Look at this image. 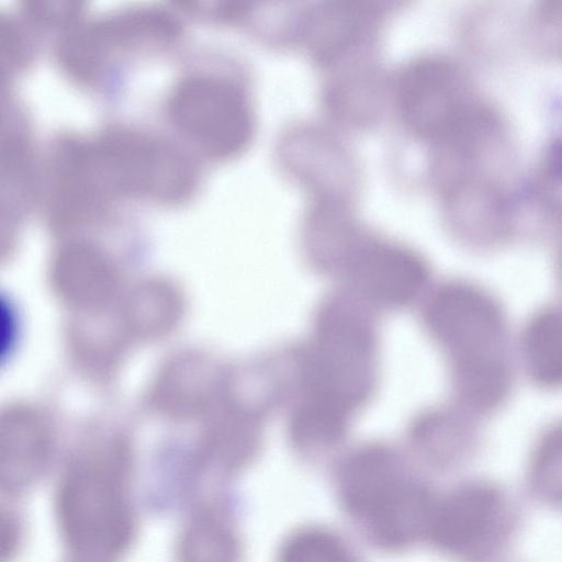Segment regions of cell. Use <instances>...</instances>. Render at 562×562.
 <instances>
[{"label": "cell", "mask_w": 562, "mask_h": 562, "mask_svg": "<svg viewBox=\"0 0 562 562\" xmlns=\"http://www.w3.org/2000/svg\"><path fill=\"white\" fill-rule=\"evenodd\" d=\"M419 319L447 366L452 405L475 420L506 406L515 385L507 312L486 286L464 278L431 284Z\"/></svg>", "instance_id": "1"}, {"label": "cell", "mask_w": 562, "mask_h": 562, "mask_svg": "<svg viewBox=\"0 0 562 562\" xmlns=\"http://www.w3.org/2000/svg\"><path fill=\"white\" fill-rule=\"evenodd\" d=\"M335 488L356 532L376 551L396 555L425 542L436 492L404 446L376 438L350 447Z\"/></svg>", "instance_id": "2"}, {"label": "cell", "mask_w": 562, "mask_h": 562, "mask_svg": "<svg viewBox=\"0 0 562 562\" xmlns=\"http://www.w3.org/2000/svg\"><path fill=\"white\" fill-rule=\"evenodd\" d=\"M296 358L299 387L358 418L381 382L380 314L340 286L319 303L311 340Z\"/></svg>", "instance_id": "3"}, {"label": "cell", "mask_w": 562, "mask_h": 562, "mask_svg": "<svg viewBox=\"0 0 562 562\" xmlns=\"http://www.w3.org/2000/svg\"><path fill=\"white\" fill-rule=\"evenodd\" d=\"M485 95L460 58L423 52L390 71V116L426 148L454 131Z\"/></svg>", "instance_id": "4"}, {"label": "cell", "mask_w": 562, "mask_h": 562, "mask_svg": "<svg viewBox=\"0 0 562 562\" xmlns=\"http://www.w3.org/2000/svg\"><path fill=\"white\" fill-rule=\"evenodd\" d=\"M520 522L517 503L502 484L473 477L436 493L425 542L458 562H493Z\"/></svg>", "instance_id": "5"}, {"label": "cell", "mask_w": 562, "mask_h": 562, "mask_svg": "<svg viewBox=\"0 0 562 562\" xmlns=\"http://www.w3.org/2000/svg\"><path fill=\"white\" fill-rule=\"evenodd\" d=\"M439 215L449 236L475 254L509 246L521 227L520 199L506 170H461L432 182Z\"/></svg>", "instance_id": "6"}, {"label": "cell", "mask_w": 562, "mask_h": 562, "mask_svg": "<svg viewBox=\"0 0 562 562\" xmlns=\"http://www.w3.org/2000/svg\"><path fill=\"white\" fill-rule=\"evenodd\" d=\"M431 272L417 248L370 228L339 280L381 315L419 304L432 284Z\"/></svg>", "instance_id": "7"}, {"label": "cell", "mask_w": 562, "mask_h": 562, "mask_svg": "<svg viewBox=\"0 0 562 562\" xmlns=\"http://www.w3.org/2000/svg\"><path fill=\"white\" fill-rule=\"evenodd\" d=\"M480 445L476 420L450 404L417 412L407 425L404 447L425 472L447 473L470 463Z\"/></svg>", "instance_id": "8"}, {"label": "cell", "mask_w": 562, "mask_h": 562, "mask_svg": "<svg viewBox=\"0 0 562 562\" xmlns=\"http://www.w3.org/2000/svg\"><path fill=\"white\" fill-rule=\"evenodd\" d=\"M333 108L350 131L374 130L390 116V71L378 58L341 66L333 91Z\"/></svg>", "instance_id": "9"}, {"label": "cell", "mask_w": 562, "mask_h": 562, "mask_svg": "<svg viewBox=\"0 0 562 562\" xmlns=\"http://www.w3.org/2000/svg\"><path fill=\"white\" fill-rule=\"evenodd\" d=\"M562 318L560 308H537L517 337L516 355L526 378L540 390L553 391L562 382Z\"/></svg>", "instance_id": "10"}, {"label": "cell", "mask_w": 562, "mask_h": 562, "mask_svg": "<svg viewBox=\"0 0 562 562\" xmlns=\"http://www.w3.org/2000/svg\"><path fill=\"white\" fill-rule=\"evenodd\" d=\"M205 363L196 357L170 363L157 380L151 393L153 405L165 414L187 417L200 414L218 398L222 386L211 384Z\"/></svg>", "instance_id": "11"}, {"label": "cell", "mask_w": 562, "mask_h": 562, "mask_svg": "<svg viewBox=\"0 0 562 562\" xmlns=\"http://www.w3.org/2000/svg\"><path fill=\"white\" fill-rule=\"evenodd\" d=\"M528 209L548 234L561 227V143L551 137L540 149L524 191Z\"/></svg>", "instance_id": "12"}, {"label": "cell", "mask_w": 562, "mask_h": 562, "mask_svg": "<svg viewBox=\"0 0 562 562\" xmlns=\"http://www.w3.org/2000/svg\"><path fill=\"white\" fill-rule=\"evenodd\" d=\"M182 313L183 300L178 289L165 280L150 279L133 291L128 322L140 338H158L177 326Z\"/></svg>", "instance_id": "13"}, {"label": "cell", "mask_w": 562, "mask_h": 562, "mask_svg": "<svg viewBox=\"0 0 562 562\" xmlns=\"http://www.w3.org/2000/svg\"><path fill=\"white\" fill-rule=\"evenodd\" d=\"M178 554L180 562H238L239 546L226 522L202 514L186 527Z\"/></svg>", "instance_id": "14"}, {"label": "cell", "mask_w": 562, "mask_h": 562, "mask_svg": "<svg viewBox=\"0 0 562 562\" xmlns=\"http://www.w3.org/2000/svg\"><path fill=\"white\" fill-rule=\"evenodd\" d=\"M532 497L547 506H555L561 496V426L552 423L537 437L526 471Z\"/></svg>", "instance_id": "15"}, {"label": "cell", "mask_w": 562, "mask_h": 562, "mask_svg": "<svg viewBox=\"0 0 562 562\" xmlns=\"http://www.w3.org/2000/svg\"><path fill=\"white\" fill-rule=\"evenodd\" d=\"M562 1L541 0L528 12L522 36L525 44L541 57L555 59L561 54Z\"/></svg>", "instance_id": "16"}, {"label": "cell", "mask_w": 562, "mask_h": 562, "mask_svg": "<svg viewBox=\"0 0 562 562\" xmlns=\"http://www.w3.org/2000/svg\"><path fill=\"white\" fill-rule=\"evenodd\" d=\"M18 337V314L8 297L0 293V366L13 352Z\"/></svg>", "instance_id": "17"}]
</instances>
